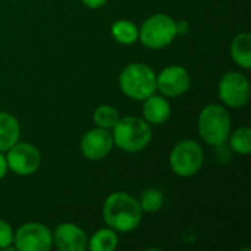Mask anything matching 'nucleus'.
Listing matches in <instances>:
<instances>
[{"mask_svg":"<svg viewBox=\"0 0 251 251\" xmlns=\"http://www.w3.org/2000/svg\"><path fill=\"white\" fill-rule=\"evenodd\" d=\"M143 215L138 199L124 191L112 193L103 203L104 224L116 232L128 234L135 231L143 221Z\"/></svg>","mask_w":251,"mask_h":251,"instance_id":"f257e3e1","label":"nucleus"},{"mask_svg":"<svg viewBox=\"0 0 251 251\" xmlns=\"http://www.w3.org/2000/svg\"><path fill=\"white\" fill-rule=\"evenodd\" d=\"M113 144L126 153H140L151 141V125L138 116L119 118L118 124L112 129Z\"/></svg>","mask_w":251,"mask_h":251,"instance_id":"f03ea898","label":"nucleus"},{"mask_svg":"<svg viewBox=\"0 0 251 251\" xmlns=\"http://www.w3.org/2000/svg\"><path fill=\"white\" fill-rule=\"evenodd\" d=\"M197 129L200 138L207 146H224L231 132V115L228 109L216 103L204 106L197 119Z\"/></svg>","mask_w":251,"mask_h":251,"instance_id":"7ed1b4c3","label":"nucleus"},{"mask_svg":"<svg viewBox=\"0 0 251 251\" xmlns=\"http://www.w3.org/2000/svg\"><path fill=\"white\" fill-rule=\"evenodd\" d=\"M121 91L137 101H143L151 94L157 93L156 72L146 63L134 62L126 65L118 78Z\"/></svg>","mask_w":251,"mask_h":251,"instance_id":"20e7f679","label":"nucleus"},{"mask_svg":"<svg viewBox=\"0 0 251 251\" xmlns=\"http://www.w3.org/2000/svg\"><path fill=\"white\" fill-rule=\"evenodd\" d=\"M176 35V21L168 13H154L138 28V41L150 50L168 47Z\"/></svg>","mask_w":251,"mask_h":251,"instance_id":"39448f33","label":"nucleus"},{"mask_svg":"<svg viewBox=\"0 0 251 251\" xmlns=\"http://www.w3.org/2000/svg\"><path fill=\"white\" fill-rule=\"evenodd\" d=\"M204 163V150L194 140H182L174 146L169 154L172 172L181 178H190L200 172Z\"/></svg>","mask_w":251,"mask_h":251,"instance_id":"423d86ee","label":"nucleus"},{"mask_svg":"<svg viewBox=\"0 0 251 251\" xmlns=\"http://www.w3.org/2000/svg\"><path fill=\"white\" fill-rule=\"evenodd\" d=\"M53 247V234L40 222L22 224L13 232V249L19 251H49Z\"/></svg>","mask_w":251,"mask_h":251,"instance_id":"0eeeda50","label":"nucleus"},{"mask_svg":"<svg viewBox=\"0 0 251 251\" xmlns=\"http://www.w3.org/2000/svg\"><path fill=\"white\" fill-rule=\"evenodd\" d=\"M250 94L251 87L249 78L237 71H231L219 79L218 96L221 101L231 109L244 107L250 100Z\"/></svg>","mask_w":251,"mask_h":251,"instance_id":"6e6552de","label":"nucleus"},{"mask_svg":"<svg viewBox=\"0 0 251 251\" xmlns=\"http://www.w3.org/2000/svg\"><path fill=\"white\" fill-rule=\"evenodd\" d=\"M6 160L10 172L19 176H28L40 169L41 153L34 144L18 141L6 151Z\"/></svg>","mask_w":251,"mask_h":251,"instance_id":"1a4fd4ad","label":"nucleus"},{"mask_svg":"<svg viewBox=\"0 0 251 251\" xmlns=\"http://www.w3.org/2000/svg\"><path fill=\"white\" fill-rule=\"evenodd\" d=\"M157 91L166 99H175L185 94L191 87V75L181 65H171L156 74Z\"/></svg>","mask_w":251,"mask_h":251,"instance_id":"9d476101","label":"nucleus"},{"mask_svg":"<svg viewBox=\"0 0 251 251\" xmlns=\"http://www.w3.org/2000/svg\"><path fill=\"white\" fill-rule=\"evenodd\" d=\"M113 147L115 144H113L112 132L109 129H103L99 126L87 131L79 143L82 156L87 160H93V162L107 157L113 150Z\"/></svg>","mask_w":251,"mask_h":251,"instance_id":"9b49d317","label":"nucleus"},{"mask_svg":"<svg viewBox=\"0 0 251 251\" xmlns=\"http://www.w3.org/2000/svg\"><path fill=\"white\" fill-rule=\"evenodd\" d=\"M53 246L59 251H84L87 250L88 237L85 231L71 222L60 224L54 228Z\"/></svg>","mask_w":251,"mask_h":251,"instance_id":"f8f14e48","label":"nucleus"},{"mask_svg":"<svg viewBox=\"0 0 251 251\" xmlns=\"http://www.w3.org/2000/svg\"><path fill=\"white\" fill-rule=\"evenodd\" d=\"M172 113V107L169 100L162 94H151L146 100H143V119L150 125H162L165 124Z\"/></svg>","mask_w":251,"mask_h":251,"instance_id":"ddd939ff","label":"nucleus"},{"mask_svg":"<svg viewBox=\"0 0 251 251\" xmlns=\"http://www.w3.org/2000/svg\"><path fill=\"white\" fill-rule=\"evenodd\" d=\"M21 138V125L16 116L0 112V151L6 153Z\"/></svg>","mask_w":251,"mask_h":251,"instance_id":"4468645a","label":"nucleus"},{"mask_svg":"<svg viewBox=\"0 0 251 251\" xmlns=\"http://www.w3.org/2000/svg\"><path fill=\"white\" fill-rule=\"evenodd\" d=\"M231 57L243 69L251 68V34L240 32L231 43Z\"/></svg>","mask_w":251,"mask_h":251,"instance_id":"2eb2a0df","label":"nucleus"},{"mask_svg":"<svg viewBox=\"0 0 251 251\" xmlns=\"http://www.w3.org/2000/svg\"><path fill=\"white\" fill-rule=\"evenodd\" d=\"M118 232L107 226L96 231L91 237H88L87 249L91 251H115L118 249Z\"/></svg>","mask_w":251,"mask_h":251,"instance_id":"dca6fc26","label":"nucleus"},{"mask_svg":"<svg viewBox=\"0 0 251 251\" xmlns=\"http://www.w3.org/2000/svg\"><path fill=\"white\" fill-rule=\"evenodd\" d=\"M113 40L122 46H131L138 41V26L128 19H118L110 26Z\"/></svg>","mask_w":251,"mask_h":251,"instance_id":"f3484780","label":"nucleus"},{"mask_svg":"<svg viewBox=\"0 0 251 251\" xmlns=\"http://www.w3.org/2000/svg\"><path fill=\"white\" fill-rule=\"evenodd\" d=\"M234 153L247 156L251 151V129L249 126H240L234 132H229L226 140Z\"/></svg>","mask_w":251,"mask_h":251,"instance_id":"a211bd4d","label":"nucleus"},{"mask_svg":"<svg viewBox=\"0 0 251 251\" xmlns=\"http://www.w3.org/2000/svg\"><path fill=\"white\" fill-rule=\"evenodd\" d=\"M119 118L121 116H119L118 109L110 104H101V106L96 107V110L93 113L94 125L99 128H103V129H109V131L113 129V126L118 124Z\"/></svg>","mask_w":251,"mask_h":251,"instance_id":"6ab92c4d","label":"nucleus"},{"mask_svg":"<svg viewBox=\"0 0 251 251\" xmlns=\"http://www.w3.org/2000/svg\"><path fill=\"white\" fill-rule=\"evenodd\" d=\"M140 206L143 212L146 213H154L159 212L165 204V194L159 188H147L141 193V197L138 199Z\"/></svg>","mask_w":251,"mask_h":251,"instance_id":"aec40b11","label":"nucleus"},{"mask_svg":"<svg viewBox=\"0 0 251 251\" xmlns=\"http://www.w3.org/2000/svg\"><path fill=\"white\" fill-rule=\"evenodd\" d=\"M13 228L4 219H0V250H9L13 247Z\"/></svg>","mask_w":251,"mask_h":251,"instance_id":"412c9836","label":"nucleus"},{"mask_svg":"<svg viewBox=\"0 0 251 251\" xmlns=\"http://www.w3.org/2000/svg\"><path fill=\"white\" fill-rule=\"evenodd\" d=\"M82 4L88 9H99L107 3V0H81Z\"/></svg>","mask_w":251,"mask_h":251,"instance_id":"4be33fe9","label":"nucleus"},{"mask_svg":"<svg viewBox=\"0 0 251 251\" xmlns=\"http://www.w3.org/2000/svg\"><path fill=\"white\" fill-rule=\"evenodd\" d=\"M9 172V168H7V160H6V154L3 151H0V179L4 178Z\"/></svg>","mask_w":251,"mask_h":251,"instance_id":"5701e85b","label":"nucleus"},{"mask_svg":"<svg viewBox=\"0 0 251 251\" xmlns=\"http://www.w3.org/2000/svg\"><path fill=\"white\" fill-rule=\"evenodd\" d=\"M188 28H190V25H188L187 21H176V32H178V35L187 34Z\"/></svg>","mask_w":251,"mask_h":251,"instance_id":"b1692460","label":"nucleus"}]
</instances>
